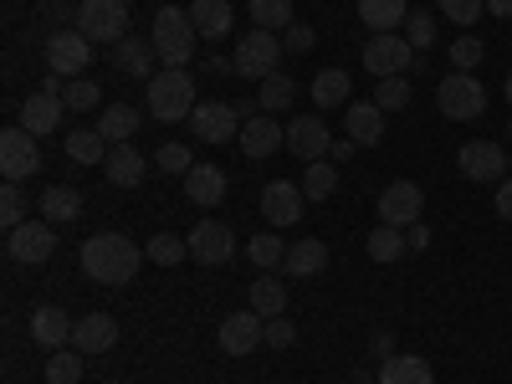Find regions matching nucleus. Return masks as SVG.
<instances>
[{
	"label": "nucleus",
	"mask_w": 512,
	"mask_h": 384,
	"mask_svg": "<svg viewBox=\"0 0 512 384\" xmlns=\"http://www.w3.org/2000/svg\"><path fill=\"white\" fill-rule=\"evenodd\" d=\"M82 272H88L93 282H103V287H128L139 277V262H144V251L128 241L123 231H98V236H88L82 241Z\"/></svg>",
	"instance_id": "nucleus-1"
},
{
	"label": "nucleus",
	"mask_w": 512,
	"mask_h": 384,
	"mask_svg": "<svg viewBox=\"0 0 512 384\" xmlns=\"http://www.w3.org/2000/svg\"><path fill=\"white\" fill-rule=\"evenodd\" d=\"M149 113L159 123H180L195 113V77L180 72V67H164L149 77Z\"/></svg>",
	"instance_id": "nucleus-2"
},
{
	"label": "nucleus",
	"mask_w": 512,
	"mask_h": 384,
	"mask_svg": "<svg viewBox=\"0 0 512 384\" xmlns=\"http://www.w3.org/2000/svg\"><path fill=\"white\" fill-rule=\"evenodd\" d=\"M195 36L200 31H195L190 11H180V6H164L154 16V52H159L164 67H185L195 57Z\"/></svg>",
	"instance_id": "nucleus-3"
},
{
	"label": "nucleus",
	"mask_w": 512,
	"mask_h": 384,
	"mask_svg": "<svg viewBox=\"0 0 512 384\" xmlns=\"http://www.w3.org/2000/svg\"><path fill=\"white\" fill-rule=\"evenodd\" d=\"M77 31L93 41H108V47H118V41L128 36V0H82L77 6Z\"/></svg>",
	"instance_id": "nucleus-4"
},
{
	"label": "nucleus",
	"mask_w": 512,
	"mask_h": 384,
	"mask_svg": "<svg viewBox=\"0 0 512 384\" xmlns=\"http://www.w3.org/2000/svg\"><path fill=\"white\" fill-rule=\"evenodd\" d=\"M436 103H441V113H446V118L472 123V118H482V113H487V88H482V77H472V72H451V77H441Z\"/></svg>",
	"instance_id": "nucleus-5"
},
{
	"label": "nucleus",
	"mask_w": 512,
	"mask_h": 384,
	"mask_svg": "<svg viewBox=\"0 0 512 384\" xmlns=\"http://www.w3.org/2000/svg\"><path fill=\"white\" fill-rule=\"evenodd\" d=\"M415 62H420V52L405 41V31H379V36H369V41H364V67H369L374 77H400V72H415Z\"/></svg>",
	"instance_id": "nucleus-6"
},
{
	"label": "nucleus",
	"mask_w": 512,
	"mask_h": 384,
	"mask_svg": "<svg viewBox=\"0 0 512 384\" xmlns=\"http://www.w3.org/2000/svg\"><path fill=\"white\" fill-rule=\"evenodd\" d=\"M93 67V41L82 36V31H52L47 36V72H57V77H82Z\"/></svg>",
	"instance_id": "nucleus-7"
},
{
	"label": "nucleus",
	"mask_w": 512,
	"mask_h": 384,
	"mask_svg": "<svg viewBox=\"0 0 512 384\" xmlns=\"http://www.w3.org/2000/svg\"><path fill=\"white\" fill-rule=\"evenodd\" d=\"M41 169V149H36V134H26V128L16 123V128H6L0 134V175H6L11 185H21V180H31Z\"/></svg>",
	"instance_id": "nucleus-8"
},
{
	"label": "nucleus",
	"mask_w": 512,
	"mask_h": 384,
	"mask_svg": "<svg viewBox=\"0 0 512 384\" xmlns=\"http://www.w3.org/2000/svg\"><path fill=\"white\" fill-rule=\"evenodd\" d=\"M236 77H272L277 72V31H246L241 41H236Z\"/></svg>",
	"instance_id": "nucleus-9"
},
{
	"label": "nucleus",
	"mask_w": 512,
	"mask_h": 384,
	"mask_svg": "<svg viewBox=\"0 0 512 384\" xmlns=\"http://www.w3.org/2000/svg\"><path fill=\"white\" fill-rule=\"evenodd\" d=\"M6 251H11V262H26V267L47 262L57 251V226L52 221H26V226L6 231Z\"/></svg>",
	"instance_id": "nucleus-10"
},
{
	"label": "nucleus",
	"mask_w": 512,
	"mask_h": 384,
	"mask_svg": "<svg viewBox=\"0 0 512 384\" xmlns=\"http://www.w3.org/2000/svg\"><path fill=\"white\" fill-rule=\"evenodd\" d=\"M190 123H195V139H205V144H231V139H241V113H236V103H195V113H190Z\"/></svg>",
	"instance_id": "nucleus-11"
},
{
	"label": "nucleus",
	"mask_w": 512,
	"mask_h": 384,
	"mask_svg": "<svg viewBox=\"0 0 512 384\" xmlns=\"http://www.w3.org/2000/svg\"><path fill=\"white\" fill-rule=\"evenodd\" d=\"M425 216V195H420V185L415 180H395V185H384V195H379V221L384 226H415Z\"/></svg>",
	"instance_id": "nucleus-12"
},
{
	"label": "nucleus",
	"mask_w": 512,
	"mask_h": 384,
	"mask_svg": "<svg viewBox=\"0 0 512 384\" xmlns=\"http://www.w3.org/2000/svg\"><path fill=\"white\" fill-rule=\"evenodd\" d=\"M287 149L297 154V159H323V154H333V139H328V123H323V113L313 108V113H297L292 123H287Z\"/></svg>",
	"instance_id": "nucleus-13"
},
{
	"label": "nucleus",
	"mask_w": 512,
	"mask_h": 384,
	"mask_svg": "<svg viewBox=\"0 0 512 384\" xmlns=\"http://www.w3.org/2000/svg\"><path fill=\"white\" fill-rule=\"evenodd\" d=\"M185 241H190V256H195L200 267H221V262H231V256H236V231L221 226V221H200Z\"/></svg>",
	"instance_id": "nucleus-14"
},
{
	"label": "nucleus",
	"mask_w": 512,
	"mask_h": 384,
	"mask_svg": "<svg viewBox=\"0 0 512 384\" xmlns=\"http://www.w3.org/2000/svg\"><path fill=\"white\" fill-rule=\"evenodd\" d=\"M456 164H461V175H466V180H477V185H497V180L507 175V154H502L497 144H487V139L461 144Z\"/></svg>",
	"instance_id": "nucleus-15"
},
{
	"label": "nucleus",
	"mask_w": 512,
	"mask_h": 384,
	"mask_svg": "<svg viewBox=\"0 0 512 384\" xmlns=\"http://www.w3.org/2000/svg\"><path fill=\"white\" fill-rule=\"evenodd\" d=\"M262 344H267V318L262 313H231L221 323V349L231 359H246V354L262 349Z\"/></svg>",
	"instance_id": "nucleus-16"
},
{
	"label": "nucleus",
	"mask_w": 512,
	"mask_h": 384,
	"mask_svg": "<svg viewBox=\"0 0 512 384\" xmlns=\"http://www.w3.org/2000/svg\"><path fill=\"white\" fill-rule=\"evenodd\" d=\"M303 205H308V195H303V185H292V180H272L262 190V216L272 226H297L303 221Z\"/></svg>",
	"instance_id": "nucleus-17"
},
{
	"label": "nucleus",
	"mask_w": 512,
	"mask_h": 384,
	"mask_svg": "<svg viewBox=\"0 0 512 384\" xmlns=\"http://www.w3.org/2000/svg\"><path fill=\"white\" fill-rule=\"evenodd\" d=\"M282 144H287V128L272 113H256V118L241 123V154L246 159H272Z\"/></svg>",
	"instance_id": "nucleus-18"
},
{
	"label": "nucleus",
	"mask_w": 512,
	"mask_h": 384,
	"mask_svg": "<svg viewBox=\"0 0 512 384\" xmlns=\"http://www.w3.org/2000/svg\"><path fill=\"white\" fill-rule=\"evenodd\" d=\"M118 344V318L113 313H88V318H77L72 323V349L77 354H108Z\"/></svg>",
	"instance_id": "nucleus-19"
},
{
	"label": "nucleus",
	"mask_w": 512,
	"mask_h": 384,
	"mask_svg": "<svg viewBox=\"0 0 512 384\" xmlns=\"http://www.w3.org/2000/svg\"><path fill=\"white\" fill-rule=\"evenodd\" d=\"M103 169H108V185H118V190H134V185L144 180L149 159H144V149H134V139H128V144H113V149H108Z\"/></svg>",
	"instance_id": "nucleus-20"
},
{
	"label": "nucleus",
	"mask_w": 512,
	"mask_h": 384,
	"mask_svg": "<svg viewBox=\"0 0 512 384\" xmlns=\"http://www.w3.org/2000/svg\"><path fill=\"white\" fill-rule=\"evenodd\" d=\"M185 200L200 205V210H216L226 200V169L216 164H195L190 175H185Z\"/></svg>",
	"instance_id": "nucleus-21"
},
{
	"label": "nucleus",
	"mask_w": 512,
	"mask_h": 384,
	"mask_svg": "<svg viewBox=\"0 0 512 384\" xmlns=\"http://www.w3.org/2000/svg\"><path fill=\"white\" fill-rule=\"evenodd\" d=\"M62 113H67V103L62 98H52V93H31L26 103H21V128L26 134H57L62 128Z\"/></svg>",
	"instance_id": "nucleus-22"
},
{
	"label": "nucleus",
	"mask_w": 512,
	"mask_h": 384,
	"mask_svg": "<svg viewBox=\"0 0 512 384\" xmlns=\"http://www.w3.org/2000/svg\"><path fill=\"white\" fill-rule=\"evenodd\" d=\"M190 21L205 41H226L231 26H236V11H231V0H195L190 6Z\"/></svg>",
	"instance_id": "nucleus-23"
},
{
	"label": "nucleus",
	"mask_w": 512,
	"mask_h": 384,
	"mask_svg": "<svg viewBox=\"0 0 512 384\" xmlns=\"http://www.w3.org/2000/svg\"><path fill=\"white\" fill-rule=\"evenodd\" d=\"M349 93H354V77H349L344 67H323V72L313 77V108H318V113L344 108V103H349Z\"/></svg>",
	"instance_id": "nucleus-24"
},
{
	"label": "nucleus",
	"mask_w": 512,
	"mask_h": 384,
	"mask_svg": "<svg viewBox=\"0 0 512 384\" xmlns=\"http://www.w3.org/2000/svg\"><path fill=\"white\" fill-rule=\"evenodd\" d=\"M154 41H139V36H123L113 47V72L123 77H154Z\"/></svg>",
	"instance_id": "nucleus-25"
},
{
	"label": "nucleus",
	"mask_w": 512,
	"mask_h": 384,
	"mask_svg": "<svg viewBox=\"0 0 512 384\" xmlns=\"http://www.w3.org/2000/svg\"><path fill=\"white\" fill-rule=\"evenodd\" d=\"M72 323H77V318H67V313L52 308V303H47V308H31V338H36L41 349H62L67 338H72Z\"/></svg>",
	"instance_id": "nucleus-26"
},
{
	"label": "nucleus",
	"mask_w": 512,
	"mask_h": 384,
	"mask_svg": "<svg viewBox=\"0 0 512 384\" xmlns=\"http://www.w3.org/2000/svg\"><path fill=\"white\" fill-rule=\"evenodd\" d=\"M344 128H349V139L354 144H379L384 139V108L369 98V103H349V113H344Z\"/></svg>",
	"instance_id": "nucleus-27"
},
{
	"label": "nucleus",
	"mask_w": 512,
	"mask_h": 384,
	"mask_svg": "<svg viewBox=\"0 0 512 384\" xmlns=\"http://www.w3.org/2000/svg\"><path fill=\"white\" fill-rule=\"evenodd\" d=\"M323 267H328V246L318 236H303V241L287 246V262H282L287 277H318Z\"/></svg>",
	"instance_id": "nucleus-28"
},
{
	"label": "nucleus",
	"mask_w": 512,
	"mask_h": 384,
	"mask_svg": "<svg viewBox=\"0 0 512 384\" xmlns=\"http://www.w3.org/2000/svg\"><path fill=\"white\" fill-rule=\"evenodd\" d=\"M379 384H436V374L420 354H390L379 364Z\"/></svg>",
	"instance_id": "nucleus-29"
},
{
	"label": "nucleus",
	"mask_w": 512,
	"mask_h": 384,
	"mask_svg": "<svg viewBox=\"0 0 512 384\" xmlns=\"http://www.w3.org/2000/svg\"><path fill=\"white\" fill-rule=\"evenodd\" d=\"M82 216V195L72 185H52L47 195H41V221H52V226H67Z\"/></svg>",
	"instance_id": "nucleus-30"
},
{
	"label": "nucleus",
	"mask_w": 512,
	"mask_h": 384,
	"mask_svg": "<svg viewBox=\"0 0 512 384\" xmlns=\"http://www.w3.org/2000/svg\"><path fill=\"white\" fill-rule=\"evenodd\" d=\"M405 16H410L405 0H359V21H364L374 36H379V31H395Z\"/></svg>",
	"instance_id": "nucleus-31"
},
{
	"label": "nucleus",
	"mask_w": 512,
	"mask_h": 384,
	"mask_svg": "<svg viewBox=\"0 0 512 384\" xmlns=\"http://www.w3.org/2000/svg\"><path fill=\"white\" fill-rule=\"evenodd\" d=\"M98 134L108 139V144H128L139 134V113L128 108V103H113L108 113H98Z\"/></svg>",
	"instance_id": "nucleus-32"
},
{
	"label": "nucleus",
	"mask_w": 512,
	"mask_h": 384,
	"mask_svg": "<svg viewBox=\"0 0 512 384\" xmlns=\"http://www.w3.org/2000/svg\"><path fill=\"white\" fill-rule=\"evenodd\" d=\"M251 313H262V318H282V313H287V287H282V277H256V282H251Z\"/></svg>",
	"instance_id": "nucleus-33"
},
{
	"label": "nucleus",
	"mask_w": 512,
	"mask_h": 384,
	"mask_svg": "<svg viewBox=\"0 0 512 384\" xmlns=\"http://www.w3.org/2000/svg\"><path fill=\"white\" fill-rule=\"evenodd\" d=\"M108 149H113V144L98 134V128H77V134H67V159H72V164H103Z\"/></svg>",
	"instance_id": "nucleus-34"
},
{
	"label": "nucleus",
	"mask_w": 512,
	"mask_h": 384,
	"mask_svg": "<svg viewBox=\"0 0 512 384\" xmlns=\"http://www.w3.org/2000/svg\"><path fill=\"white\" fill-rule=\"evenodd\" d=\"M297 185H303V195H308V200H318V205H323V200L338 190V164H333V159H313V164L303 169V180H297Z\"/></svg>",
	"instance_id": "nucleus-35"
},
{
	"label": "nucleus",
	"mask_w": 512,
	"mask_h": 384,
	"mask_svg": "<svg viewBox=\"0 0 512 384\" xmlns=\"http://www.w3.org/2000/svg\"><path fill=\"white\" fill-rule=\"evenodd\" d=\"M292 98H297V82H292L287 72H272V77H262V93H256L262 113H287V108H292Z\"/></svg>",
	"instance_id": "nucleus-36"
},
{
	"label": "nucleus",
	"mask_w": 512,
	"mask_h": 384,
	"mask_svg": "<svg viewBox=\"0 0 512 384\" xmlns=\"http://www.w3.org/2000/svg\"><path fill=\"white\" fill-rule=\"evenodd\" d=\"M364 246H369L374 262H400V251H410L405 231H400V226H384V221L369 231V241H364Z\"/></svg>",
	"instance_id": "nucleus-37"
},
{
	"label": "nucleus",
	"mask_w": 512,
	"mask_h": 384,
	"mask_svg": "<svg viewBox=\"0 0 512 384\" xmlns=\"http://www.w3.org/2000/svg\"><path fill=\"white\" fill-rule=\"evenodd\" d=\"M246 256H251V262L262 267V272H272V267L287 262V246H282L277 231H262V236H251V241H246Z\"/></svg>",
	"instance_id": "nucleus-38"
},
{
	"label": "nucleus",
	"mask_w": 512,
	"mask_h": 384,
	"mask_svg": "<svg viewBox=\"0 0 512 384\" xmlns=\"http://www.w3.org/2000/svg\"><path fill=\"white\" fill-rule=\"evenodd\" d=\"M251 21L262 31H287L297 16H292V0H251Z\"/></svg>",
	"instance_id": "nucleus-39"
},
{
	"label": "nucleus",
	"mask_w": 512,
	"mask_h": 384,
	"mask_svg": "<svg viewBox=\"0 0 512 384\" xmlns=\"http://www.w3.org/2000/svg\"><path fill=\"white\" fill-rule=\"evenodd\" d=\"M82 364H88V354L52 349V359H47V384H77V379H82Z\"/></svg>",
	"instance_id": "nucleus-40"
},
{
	"label": "nucleus",
	"mask_w": 512,
	"mask_h": 384,
	"mask_svg": "<svg viewBox=\"0 0 512 384\" xmlns=\"http://www.w3.org/2000/svg\"><path fill=\"white\" fill-rule=\"evenodd\" d=\"M144 256H149L154 267H180L185 256H190V241H185V236H154V241L144 246Z\"/></svg>",
	"instance_id": "nucleus-41"
},
{
	"label": "nucleus",
	"mask_w": 512,
	"mask_h": 384,
	"mask_svg": "<svg viewBox=\"0 0 512 384\" xmlns=\"http://www.w3.org/2000/svg\"><path fill=\"white\" fill-rule=\"evenodd\" d=\"M410 82L405 77H379V88H374V103L384 108V113H405L410 108Z\"/></svg>",
	"instance_id": "nucleus-42"
},
{
	"label": "nucleus",
	"mask_w": 512,
	"mask_h": 384,
	"mask_svg": "<svg viewBox=\"0 0 512 384\" xmlns=\"http://www.w3.org/2000/svg\"><path fill=\"white\" fill-rule=\"evenodd\" d=\"M62 103H67V113H88V108L103 103V88H98L93 77H72L67 93H62Z\"/></svg>",
	"instance_id": "nucleus-43"
},
{
	"label": "nucleus",
	"mask_w": 512,
	"mask_h": 384,
	"mask_svg": "<svg viewBox=\"0 0 512 384\" xmlns=\"http://www.w3.org/2000/svg\"><path fill=\"white\" fill-rule=\"evenodd\" d=\"M482 57H487V41H482V36H456V41H451V67H456V72L482 67Z\"/></svg>",
	"instance_id": "nucleus-44"
},
{
	"label": "nucleus",
	"mask_w": 512,
	"mask_h": 384,
	"mask_svg": "<svg viewBox=\"0 0 512 384\" xmlns=\"http://www.w3.org/2000/svg\"><path fill=\"white\" fill-rule=\"evenodd\" d=\"M0 226H6V231L26 226V195H21V185H11V180H6V190H0Z\"/></svg>",
	"instance_id": "nucleus-45"
},
{
	"label": "nucleus",
	"mask_w": 512,
	"mask_h": 384,
	"mask_svg": "<svg viewBox=\"0 0 512 384\" xmlns=\"http://www.w3.org/2000/svg\"><path fill=\"white\" fill-rule=\"evenodd\" d=\"M154 164L164 169V175H190V169H195V159H190L185 144H159L154 149Z\"/></svg>",
	"instance_id": "nucleus-46"
},
{
	"label": "nucleus",
	"mask_w": 512,
	"mask_h": 384,
	"mask_svg": "<svg viewBox=\"0 0 512 384\" xmlns=\"http://www.w3.org/2000/svg\"><path fill=\"white\" fill-rule=\"evenodd\" d=\"M405 41H410L415 52H425V47H431V41H436V16H425V11H410V16H405Z\"/></svg>",
	"instance_id": "nucleus-47"
},
{
	"label": "nucleus",
	"mask_w": 512,
	"mask_h": 384,
	"mask_svg": "<svg viewBox=\"0 0 512 384\" xmlns=\"http://www.w3.org/2000/svg\"><path fill=\"white\" fill-rule=\"evenodd\" d=\"M482 11H487V0H441V16L456 26H477Z\"/></svg>",
	"instance_id": "nucleus-48"
},
{
	"label": "nucleus",
	"mask_w": 512,
	"mask_h": 384,
	"mask_svg": "<svg viewBox=\"0 0 512 384\" xmlns=\"http://www.w3.org/2000/svg\"><path fill=\"white\" fill-rule=\"evenodd\" d=\"M297 344V328L287 318H267V349H292Z\"/></svg>",
	"instance_id": "nucleus-49"
},
{
	"label": "nucleus",
	"mask_w": 512,
	"mask_h": 384,
	"mask_svg": "<svg viewBox=\"0 0 512 384\" xmlns=\"http://www.w3.org/2000/svg\"><path fill=\"white\" fill-rule=\"evenodd\" d=\"M308 47H313V26L292 21V26H287V52H308Z\"/></svg>",
	"instance_id": "nucleus-50"
},
{
	"label": "nucleus",
	"mask_w": 512,
	"mask_h": 384,
	"mask_svg": "<svg viewBox=\"0 0 512 384\" xmlns=\"http://www.w3.org/2000/svg\"><path fill=\"white\" fill-rule=\"evenodd\" d=\"M492 205H497V216H502V221H512V180H497Z\"/></svg>",
	"instance_id": "nucleus-51"
},
{
	"label": "nucleus",
	"mask_w": 512,
	"mask_h": 384,
	"mask_svg": "<svg viewBox=\"0 0 512 384\" xmlns=\"http://www.w3.org/2000/svg\"><path fill=\"white\" fill-rule=\"evenodd\" d=\"M405 241H410V251H425V246H431V226H425V221L405 226Z\"/></svg>",
	"instance_id": "nucleus-52"
},
{
	"label": "nucleus",
	"mask_w": 512,
	"mask_h": 384,
	"mask_svg": "<svg viewBox=\"0 0 512 384\" xmlns=\"http://www.w3.org/2000/svg\"><path fill=\"white\" fill-rule=\"evenodd\" d=\"M205 72H210V77H231L236 62H231V57H205Z\"/></svg>",
	"instance_id": "nucleus-53"
},
{
	"label": "nucleus",
	"mask_w": 512,
	"mask_h": 384,
	"mask_svg": "<svg viewBox=\"0 0 512 384\" xmlns=\"http://www.w3.org/2000/svg\"><path fill=\"white\" fill-rule=\"evenodd\" d=\"M354 154H359V144H354V139H338L328 159H333V164H344V159H354Z\"/></svg>",
	"instance_id": "nucleus-54"
},
{
	"label": "nucleus",
	"mask_w": 512,
	"mask_h": 384,
	"mask_svg": "<svg viewBox=\"0 0 512 384\" xmlns=\"http://www.w3.org/2000/svg\"><path fill=\"white\" fill-rule=\"evenodd\" d=\"M487 11L502 16V21H512V0H487Z\"/></svg>",
	"instance_id": "nucleus-55"
},
{
	"label": "nucleus",
	"mask_w": 512,
	"mask_h": 384,
	"mask_svg": "<svg viewBox=\"0 0 512 384\" xmlns=\"http://www.w3.org/2000/svg\"><path fill=\"white\" fill-rule=\"evenodd\" d=\"M374 354H384V359L395 354V344H390V333H374Z\"/></svg>",
	"instance_id": "nucleus-56"
},
{
	"label": "nucleus",
	"mask_w": 512,
	"mask_h": 384,
	"mask_svg": "<svg viewBox=\"0 0 512 384\" xmlns=\"http://www.w3.org/2000/svg\"><path fill=\"white\" fill-rule=\"evenodd\" d=\"M507 103H512V72H507Z\"/></svg>",
	"instance_id": "nucleus-57"
},
{
	"label": "nucleus",
	"mask_w": 512,
	"mask_h": 384,
	"mask_svg": "<svg viewBox=\"0 0 512 384\" xmlns=\"http://www.w3.org/2000/svg\"><path fill=\"white\" fill-rule=\"evenodd\" d=\"M507 169H512V154H507Z\"/></svg>",
	"instance_id": "nucleus-58"
},
{
	"label": "nucleus",
	"mask_w": 512,
	"mask_h": 384,
	"mask_svg": "<svg viewBox=\"0 0 512 384\" xmlns=\"http://www.w3.org/2000/svg\"><path fill=\"white\" fill-rule=\"evenodd\" d=\"M507 36H512V31H507Z\"/></svg>",
	"instance_id": "nucleus-59"
}]
</instances>
